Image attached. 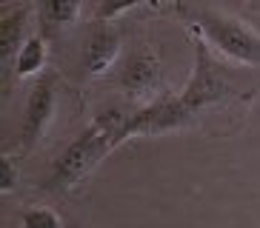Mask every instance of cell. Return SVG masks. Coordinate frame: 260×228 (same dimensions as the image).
Segmentation results:
<instances>
[{
  "instance_id": "1",
  "label": "cell",
  "mask_w": 260,
  "mask_h": 228,
  "mask_svg": "<svg viewBox=\"0 0 260 228\" xmlns=\"http://www.w3.org/2000/svg\"><path fill=\"white\" fill-rule=\"evenodd\" d=\"M129 111H103L92 126H86L80 134L63 148L57 157L52 160L49 171L43 174V188L66 194L75 185L86 180L94 168L106 160L109 151H115L117 145H123V126H126Z\"/></svg>"
},
{
  "instance_id": "2",
  "label": "cell",
  "mask_w": 260,
  "mask_h": 228,
  "mask_svg": "<svg viewBox=\"0 0 260 228\" xmlns=\"http://www.w3.org/2000/svg\"><path fill=\"white\" fill-rule=\"evenodd\" d=\"M260 94V68L249 66H226L212 54L206 40L194 34V66L180 100L191 114L203 108L235 103V100H252Z\"/></svg>"
},
{
  "instance_id": "3",
  "label": "cell",
  "mask_w": 260,
  "mask_h": 228,
  "mask_svg": "<svg viewBox=\"0 0 260 228\" xmlns=\"http://www.w3.org/2000/svg\"><path fill=\"white\" fill-rule=\"evenodd\" d=\"M177 12L198 37L212 43L229 60L249 68H260V34L249 29L246 23H240L232 15H223L214 6H200V3L177 6Z\"/></svg>"
},
{
  "instance_id": "4",
  "label": "cell",
  "mask_w": 260,
  "mask_h": 228,
  "mask_svg": "<svg viewBox=\"0 0 260 228\" xmlns=\"http://www.w3.org/2000/svg\"><path fill=\"white\" fill-rule=\"evenodd\" d=\"M115 86L129 94V97H163V68H160V57L152 52V46L140 40L132 49L123 52V57L117 60V71H115Z\"/></svg>"
},
{
  "instance_id": "5",
  "label": "cell",
  "mask_w": 260,
  "mask_h": 228,
  "mask_svg": "<svg viewBox=\"0 0 260 228\" xmlns=\"http://www.w3.org/2000/svg\"><path fill=\"white\" fill-rule=\"evenodd\" d=\"M194 114L183 106L180 94H163L157 100H149L143 108L129 111L123 126V143L132 137H149V134H166L191 126Z\"/></svg>"
},
{
  "instance_id": "6",
  "label": "cell",
  "mask_w": 260,
  "mask_h": 228,
  "mask_svg": "<svg viewBox=\"0 0 260 228\" xmlns=\"http://www.w3.org/2000/svg\"><path fill=\"white\" fill-rule=\"evenodd\" d=\"M57 108V80L54 74H43L38 83L31 86L29 97H26V111H23V126H20V145L23 151H31L35 145L43 140L49 123Z\"/></svg>"
},
{
  "instance_id": "7",
  "label": "cell",
  "mask_w": 260,
  "mask_h": 228,
  "mask_svg": "<svg viewBox=\"0 0 260 228\" xmlns=\"http://www.w3.org/2000/svg\"><path fill=\"white\" fill-rule=\"evenodd\" d=\"M117 54H120V31L112 23H98L83 37V46H80V68L89 77L106 74L109 68L117 63Z\"/></svg>"
},
{
  "instance_id": "8",
  "label": "cell",
  "mask_w": 260,
  "mask_h": 228,
  "mask_svg": "<svg viewBox=\"0 0 260 228\" xmlns=\"http://www.w3.org/2000/svg\"><path fill=\"white\" fill-rule=\"evenodd\" d=\"M35 3H12L0 12V63L3 68H12L17 60V52L23 49V34L31 20Z\"/></svg>"
},
{
  "instance_id": "9",
  "label": "cell",
  "mask_w": 260,
  "mask_h": 228,
  "mask_svg": "<svg viewBox=\"0 0 260 228\" xmlns=\"http://www.w3.org/2000/svg\"><path fill=\"white\" fill-rule=\"evenodd\" d=\"M83 3L77 0H49V3H35V20H38V34L43 40L60 37L63 29H69L77 20Z\"/></svg>"
},
{
  "instance_id": "10",
  "label": "cell",
  "mask_w": 260,
  "mask_h": 228,
  "mask_svg": "<svg viewBox=\"0 0 260 228\" xmlns=\"http://www.w3.org/2000/svg\"><path fill=\"white\" fill-rule=\"evenodd\" d=\"M46 40L40 37V34H31V37H26L23 49L17 52V60H15V74L23 80V77H31L38 74L40 68L46 66Z\"/></svg>"
},
{
  "instance_id": "11",
  "label": "cell",
  "mask_w": 260,
  "mask_h": 228,
  "mask_svg": "<svg viewBox=\"0 0 260 228\" xmlns=\"http://www.w3.org/2000/svg\"><path fill=\"white\" fill-rule=\"evenodd\" d=\"M20 222H23V228H63L60 217L52 208H46V205H31V208H26Z\"/></svg>"
},
{
  "instance_id": "12",
  "label": "cell",
  "mask_w": 260,
  "mask_h": 228,
  "mask_svg": "<svg viewBox=\"0 0 260 228\" xmlns=\"http://www.w3.org/2000/svg\"><path fill=\"white\" fill-rule=\"evenodd\" d=\"M135 9H138V3H98L94 12H98V23H112L126 12H135Z\"/></svg>"
},
{
  "instance_id": "13",
  "label": "cell",
  "mask_w": 260,
  "mask_h": 228,
  "mask_svg": "<svg viewBox=\"0 0 260 228\" xmlns=\"http://www.w3.org/2000/svg\"><path fill=\"white\" fill-rule=\"evenodd\" d=\"M17 185V168H15V160L3 154L0 157V194H12Z\"/></svg>"
}]
</instances>
